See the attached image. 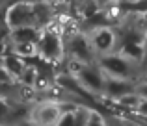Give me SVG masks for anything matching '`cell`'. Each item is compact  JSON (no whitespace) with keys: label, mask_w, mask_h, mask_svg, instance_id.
I'll list each match as a JSON object with an SVG mask.
<instances>
[{"label":"cell","mask_w":147,"mask_h":126,"mask_svg":"<svg viewBox=\"0 0 147 126\" xmlns=\"http://www.w3.org/2000/svg\"><path fill=\"white\" fill-rule=\"evenodd\" d=\"M88 45H90L93 50L100 52V54H110L114 45H115V35L110 28L99 26V28H95L93 32L88 35Z\"/></svg>","instance_id":"6da1fadb"},{"label":"cell","mask_w":147,"mask_h":126,"mask_svg":"<svg viewBox=\"0 0 147 126\" xmlns=\"http://www.w3.org/2000/svg\"><path fill=\"white\" fill-rule=\"evenodd\" d=\"M102 71L110 74L112 78H127L130 74V61L125 56H115V54H104L102 58Z\"/></svg>","instance_id":"7a4b0ae2"},{"label":"cell","mask_w":147,"mask_h":126,"mask_svg":"<svg viewBox=\"0 0 147 126\" xmlns=\"http://www.w3.org/2000/svg\"><path fill=\"white\" fill-rule=\"evenodd\" d=\"M61 115V108L54 102H43L32 113V121L39 124H58Z\"/></svg>","instance_id":"3957f363"},{"label":"cell","mask_w":147,"mask_h":126,"mask_svg":"<svg viewBox=\"0 0 147 126\" xmlns=\"http://www.w3.org/2000/svg\"><path fill=\"white\" fill-rule=\"evenodd\" d=\"M78 80L88 91L91 93H102L106 83L102 80V74L97 71V69H90V67H82L78 72Z\"/></svg>","instance_id":"277c9868"},{"label":"cell","mask_w":147,"mask_h":126,"mask_svg":"<svg viewBox=\"0 0 147 126\" xmlns=\"http://www.w3.org/2000/svg\"><path fill=\"white\" fill-rule=\"evenodd\" d=\"M30 17H32V11H30L28 6H17L13 7V11L9 15V22L17 28H21V26H26L30 22Z\"/></svg>","instance_id":"5b68a950"},{"label":"cell","mask_w":147,"mask_h":126,"mask_svg":"<svg viewBox=\"0 0 147 126\" xmlns=\"http://www.w3.org/2000/svg\"><path fill=\"white\" fill-rule=\"evenodd\" d=\"M34 39H36V33H34L32 28H28V26H21V28L17 30V35H15V41H17V45L32 43Z\"/></svg>","instance_id":"8992f818"},{"label":"cell","mask_w":147,"mask_h":126,"mask_svg":"<svg viewBox=\"0 0 147 126\" xmlns=\"http://www.w3.org/2000/svg\"><path fill=\"white\" fill-rule=\"evenodd\" d=\"M125 56H129V58H140L142 56V50H140V47H136V45H127L125 47Z\"/></svg>","instance_id":"52a82bcc"},{"label":"cell","mask_w":147,"mask_h":126,"mask_svg":"<svg viewBox=\"0 0 147 126\" xmlns=\"http://www.w3.org/2000/svg\"><path fill=\"white\" fill-rule=\"evenodd\" d=\"M45 48H47V54H56L58 43L52 39V37H49V39H45Z\"/></svg>","instance_id":"ba28073f"},{"label":"cell","mask_w":147,"mask_h":126,"mask_svg":"<svg viewBox=\"0 0 147 126\" xmlns=\"http://www.w3.org/2000/svg\"><path fill=\"white\" fill-rule=\"evenodd\" d=\"M7 67H9L11 71H15V72H21V71H22L21 63H19L17 59H13V58H9V59H7Z\"/></svg>","instance_id":"9c48e42d"}]
</instances>
